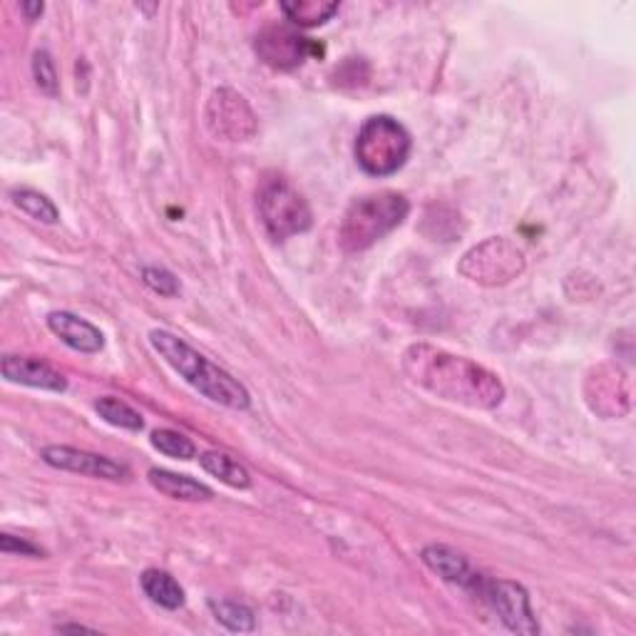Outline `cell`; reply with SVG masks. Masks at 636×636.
Masks as SVG:
<instances>
[{"mask_svg":"<svg viewBox=\"0 0 636 636\" xmlns=\"http://www.w3.org/2000/svg\"><path fill=\"white\" fill-rule=\"evenodd\" d=\"M401 369L418 388L465 408L493 411L505 401V385L497 373L431 343H413L405 349Z\"/></svg>","mask_w":636,"mask_h":636,"instance_id":"obj_1","label":"cell"},{"mask_svg":"<svg viewBox=\"0 0 636 636\" xmlns=\"http://www.w3.org/2000/svg\"><path fill=\"white\" fill-rule=\"evenodd\" d=\"M411 212V202L398 192H375L353 200L343 214L339 244L346 254L366 252L385 234L398 229Z\"/></svg>","mask_w":636,"mask_h":636,"instance_id":"obj_2","label":"cell"},{"mask_svg":"<svg viewBox=\"0 0 636 636\" xmlns=\"http://www.w3.org/2000/svg\"><path fill=\"white\" fill-rule=\"evenodd\" d=\"M413 150L411 132L391 114H373L361 124L356 138V162L371 176H391L408 162Z\"/></svg>","mask_w":636,"mask_h":636,"instance_id":"obj_3","label":"cell"},{"mask_svg":"<svg viewBox=\"0 0 636 636\" xmlns=\"http://www.w3.org/2000/svg\"><path fill=\"white\" fill-rule=\"evenodd\" d=\"M256 206L259 216L266 234L276 242H286V239L304 234L314 224V214L311 206L304 200V194H299L284 176L269 174L264 176L262 186L256 192Z\"/></svg>","mask_w":636,"mask_h":636,"instance_id":"obj_4","label":"cell"},{"mask_svg":"<svg viewBox=\"0 0 636 636\" xmlns=\"http://www.w3.org/2000/svg\"><path fill=\"white\" fill-rule=\"evenodd\" d=\"M465 279L483 286H503L525 271V254L505 236H493L473 246L457 264Z\"/></svg>","mask_w":636,"mask_h":636,"instance_id":"obj_5","label":"cell"},{"mask_svg":"<svg viewBox=\"0 0 636 636\" xmlns=\"http://www.w3.org/2000/svg\"><path fill=\"white\" fill-rule=\"evenodd\" d=\"M471 592L477 594V597L497 614L499 622H503L509 632L525 636L539 634V624L535 612H532L529 594L523 584L509 579H493L477 572V579L473 582Z\"/></svg>","mask_w":636,"mask_h":636,"instance_id":"obj_6","label":"cell"},{"mask_svg":"<svg viewBox=\"0 0 636 636\" xmlns=\"http://www.w3.org/2000/svg\"><path fill=\"white\" fill-rule=\"evenodd\" d=\"M204 124L212 138L222 142H246L259 130L252 105L232 88H219L212 92L204 108Z\"/></svg>","mask_w":636,"mask_h":636,"instance_id":"obj_7","label":"cell"},{"mask_svg":"<svg viewBox=\"0 0 636 636\" xmlns=\"http://www.w3.org/2000/svg\"><path fill=\"white\" fill-rule=\"evenodd\" d=\"M43 461L50 467H58V471L88 475L95 479H110V483H128V479L132 477L128 465L112 461V457L90 453V451H80V447H70V445L46 447Z\"/></svg>","mask_w":636,"mask_h":636,"instance_id":"obj_8","label":"cell"},{"mask_svg":"<svg viewBox=\"0 0 636 636\" xmlns=\"http://www.w3.org/2000/svg\"><path fill=\"white\" fill-rule=\"evenodd\" d=\"M256 55L276 70H294L311 53L309 38L286 26H269L256 36Z\"/></svg>","mask_w":636,"mask_h":636,"instance_id":"obj_9","label":"cell"},{"mask_svg":"<svg viewBox=\"0 0 636 636\" xmlns=\"http://www.w3.org/2000/svg\"><path fill=\"white\" fill-rule=\"evenodd\" d=\"M589 385H594V391H587V401L594 413L604 418H622L629 413V383L619 369H597Z\"/></svg>","mask_w":636,"mask_h":636,"instance_id":"obj_10","label":"cell"},{"mask_svg":"<svg viewBox=\"0 0 636 636\" xmlns=\"http://www.w3.org/2000/svg\"><path fill=\"white\" fill-rule=\"evenodd\" d=\"M0 373L8 383H20L28 388L40 391H53L62 393L68 391V378L53 366H48L46 361L33 356H3L0 361Z\"/></svg>","mask_w":636,"mask_h":636,"instance_id":"obj_11","label":"cell"},{"mask_svg":"<svg viewBox=\"0 0 636 636\" xmlns=\"http://www.w3.org/2000/svg\"><path fill=\"white\" fill-rule=\"evenodd\" d=\"M48 329L72 351L100 353L105 349V336H102V331L95 323L70 314V311H53V314L48 316Z\"/></svg>","mask_w":636,"mask_h":636,"instance_id":"obj_12","label":"cell"},{"mask_svg":"<svg viewBox=\"0 0 636 636\" xmlns=\"http://www.w3.org/2000/svg\"><path fill=\"white\" fill-rule=\"evenodd\" d=\"M421 557L425 562V567L435 572L437 577L457 584V587H463L471 592L473 582L477 579V572L471 567V562L467 557H463L461 552H455L453 547H445V545H427Z\"/></svg>","mask_w":636,"mask_h":636,"instance_id":"obj_13","label":"cell"},{"mask_svg":"<svg viewBox=\"0 0 636 636\" xmlns=\"http://www.w3.org/2000/svg\"><path fill=\"white\" fill-rule=\"evenodd\" d=\"M150 485L162 493L164 497L182 499V503H210L214 493L200 479H192L190 475H180L172 471H162V467H152L148 473Z\"/></svg>","mask_w":636,"mask_h":636,"instance_id":"obj_14","label":"cell"},{"mask_svg":"<svg viewBox=\"0 0 636 636\" xmlns=\"http://www.w3.org/2000/svg\"><path fill=\"white\" fill-rule=\"evenodd\" d=\"M140 584H142V592L148 594L154 604H160V607H164V609L184 607L182 584L176 582L170 572H162V569L142 572Z\"/></svg>","mask_w":636,"mask_h":636,"instance_id":"obj_15","label":"cell"},{"mask_svg":"<svg viewBox=\"0 0 636 636\" xmlns=\"http://www.w3.org/2000/svg\"><path fill=\"white\" fill-rule=\"evenodd\" d=\"M200 465L204 467V473H210L212 477H216L219 483H224L234 489H246L252 485V475H249L246 467L242 463H236L232 455L226 453H202L200 455Z\"/></svg>","mask_w":636,"mask_h":636,"instance_id":"obj_16","label":"cell"},{"mask_svg":"<svg viewBox=\"0 0 636 636\" xmlns=\"http://www.w3.org/2000/svg\"><path fill=\"white\" fill-rule=\"evenodd\" d=\"M339 8V3H326V0H294V3H281V13L299 28H319L336 16Z\"/></svg>","mask_w":636,"mask_h":636,"instance_id":"obj_17","label":"cell"},{"mask_svg":"<svg viewBox=\"0 0 636 636\" xmlns=\"http://www.w3.org/2000/svg\"><path fill=\"white\" fill-rule=\"evenodd\" d=\"M210 609L214 614V619L226 627L229 632H254L256 629V617L254 612L246 607V604H239L232 599H212Z\"/></svg>","mask_w":636,"mask_h":636,"instance_id":"obj_18","label":"cell"},{"mask_svg":"<svg viewBox=\"0 0 636 636\" xmlns=\"http://www.w3.org/2000/svg\"><path fill=\"white\" fill-rule=\"evenodd\" d=\"M95 411L98 415L105 423L114 425V427H122V431H132V433H140L144 427L142 415L128 405L120 398H112V395H105V398H100L95 403Z\"/></svg>","mask_w":636,"mask_h":636,"instance_id":"obj_19","label":"cell"},{"mask_svg":"<svg viewBox=\"0 0 636 636\" xmlns=\"http://www.w3.org/2000/svg\"><path fill=\"white\" fill-rule=\"evenodd\" d=\"M10 200L18 206L20 212H26L28 216L38 219L43 224H55L60 219L58 206L48 200L46 194H40L36 190H28V186H20V190L10 192Z\"/></svg>","mask_w":636,"mask_h":636,"instance_id":"obj_20","label":"cell"},{"mask_svg":"<svg viewBox=\"0 0 636 636\" xmlns=\"http://www.w3.org/2000/svg\"><path fill=\"white\" fill-rule=\"evenodd\" d=\"M152 447L154 451H160L166 457H174V461H192L196 455V445L190 441V437L170 431V427H164V431H154L152 433Z\"/></svg>","mask_w":636,"mask_h":636,"instance_id":"obj_21","label":"cell"},{"mask_svg":"<svg viewBox=\"0 0 636 636\" xmlns=\"http://www.w3.org/2000/svg\"><path fill=\"white\" fill-rule=\"evenodd\" d=\"M33 78L38 82V88L46 92L48 98H58L60 95V80H58V70L55 62L50 58L46 50H38L33 55Z\"/></svg>","mask_w":636,"mask_h":636,"instance_id":"obj_22","label":"cell"},{"mask_svg":"<svg viewBox=\"0 0 636 636\" xmlns=\"http://www.w3.org/2000/svg\"><path fill=\"white\" fill-rule=\"evenodd\" d=\"M142 281L154 291V294H160V296L170 299V296L180 294V279H176L172 271L164 269V266H144Z\"/></svg>","mask_w":636,"mask_h":636,"instance_id":"obj_23","label":"cell"},{"mask_svg":"<svg viewBox=\"0 0 636 636\" xmlns=\"http://www.w3.org/2000/svg\"><path fill=\"white\" fill-rule=\"evenodd\" d=\"M0 549H3V555H23V557H36V559L46 555V552L38 545H33V542L8 535V532L6 535H0Z\"/></svg>","mask_w":636,"mask_h":636,"instance_id":"obj_24","label":"cell"},{"mask_svg":"<svg viewBox=\"0 0 636 636\" xmlns=\"http://www.w3.org/2000/svg\"><path fill=\"white\" fill-rule=\"evenodd\" d=\"M20 10H23V13L28 16V20H38L40 16H43L46 6L43 3H23L20 6Z\"/></svg>","mask_w":636,"mask_h":636,"instance_id":"obj_25","label":"cell"}]
</instances>
